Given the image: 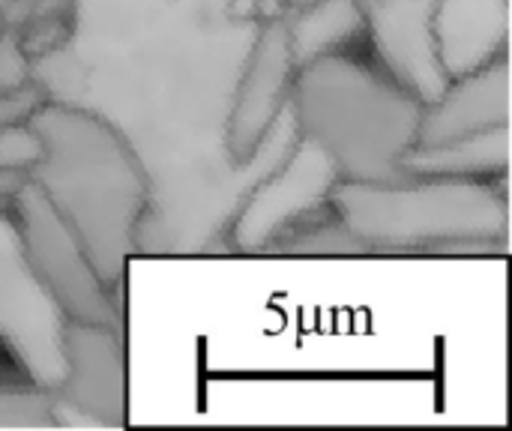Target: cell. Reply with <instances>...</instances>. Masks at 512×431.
<instances>
[{
    "label": "cell",
    "instance_id": "6da1fadb",
    "mask_svg": "<svg viewBox=\"0 0 512 431\" xmlns=\"http://www.w3.org/2000/svg\"><path fill=\"white\" fill-rule=\"evenodd\" d=\"M30 126L42 141V156L27 177L69 222L114 291L150 210L147 165L108 117L84 105L45 99Z\"/></svg>",
    "mask_w": 512,
    "mask_h": 431
},
{
    "label": "cell",
    "instance_id": "7a4b0ae2",
    "mask_svg": "<svg viewBox=\"0 0 512 431\" xmlns=\"http://www.w3.org/2000/svg\"><path fill=\"white\" fill-rule=\"evenodd\" d=\"M297 135L318 144L342 180H402V159L417 144L423 99L381 63L333 51L294 72L288 96Z\"/></svg>",
    "mask_w": 512,
    "mask_h": 431
},
{
    "label": "cell",
    "instance_id": "3957f363",
    "mask_svg": "<svg viewBox=\"0 0 512 431\" xmlns=\"http://www.w3.org/2000/svg\"><path fill=\"white\" fill-rule=\"evenodd\" d=\"M501 183L468 177L339 180L330 207L363 249H492V243H507L510 228Z\"/></svg>",
    "mask_w": 512,
    "mask_h": 431
},
{
    "label": "cell",
    "instance_id": "277c9868",
    "mask_svg": "<svg viewBox=\"0 0 512 431\" xmlns=\"http://www.w3.org/2000/svg\"><path fill=\"white\" fill-rule=\"evenodd\" d=\"M12 219L30 267L63 309L66 321L120 327V309L111 288L96 273L78 234L30 177L12 195Z\"/></svg>",
    "mask_w": 512,
    "mask_h": 431
},
{
    "label": "cell",
    "instance_id": "5b68a950",
    "mask_svg": "<svg viewBox=\"0 0 512 431\" xmlns=\"http://www.w3.org/2000/svg\"><path fill=\"white\" fill-rule=\"evenodd\" d=\"M66 315L27 261L15 219L0 210V345L33 387L63 381Z\"/></svg>",
    "mask_w": 512,
    "mask_h": 431
},
{
    "label": "cell",
    "instance_id": "8992f818",
    "mask_svg": "<svg viewBox=\"0 0 512 431\" xmlns=\"http://www.w3.org/2000/svg\"><path fill=\"white\" fill-rule=\"evenodd\" d=\"M333 159L297 135L291 150L258 177L231 222V246L240 252H264L294 228L330 210L333 186L339 183Z\"/></svg>",
    "mask_w": 512,
    "mask_h": 431
},
{
    "label": "cell",
    "instance_id": "52a82bcc",
    "mask_svg": "<svg viewBox=\"0 0 512 431\" xmlns=\"http://www.w3.org/2000/svg\"><path fill=\"white\" fill-rule=\"evenodd\" d=\"M294 72L297 66L291 57L285 12L264 15L249 51L243 54L222 132L225 156L234 168L243 171L255 162L264 138L288 105Z\"/></svg>",
    "mask_w": 512,
    "mask_h": 431
},
{
    "label": "cell",
    "instance_id": "ba28073f",
    "mask_svg": "<svg viewBox=\"0 0 512 431\" xmlns=\"http://www.w3.org/2000/svg\"><path fill=\"white\" fill-rule=\"evenodd\" d=\"M57 405L96 420L123 426L126 420V354L120 327L66 321L63 381L54 390Z\"/></svg>",
    "mask_w": 512,
    "mask_h": 431
},
{
    "label": "cell",
    "instance_id": "9c48e42d",
    "mask_svg": "<svg viewBox=\"0 0 512 431\" xmlns=\"http://www.w3.org/2000/svg\"><path fill=\"white\" fill-rule=\"evenodd\" d=\"M438 0H369L366 36L378 63L423 102L438 99L447 84L432 45V15Z\"/></svg>",
    "mask_w": 512,
    "mask_h": 431
},
{
    "label": "cell",
    "instance_id": "30bf717a",
    "mask_svg": "<svg viewBox=\"0 0 512 431\" xmlns=\"http://www.w3.org/2000/svg\"><path fill=\"white\" fill-rule=\"evenodd\" d=\"M510 123V63L507 54L450 78L438 99L423 102V120L414 147L444 144Z\"/></svg>",
    "mask_w": 512,
    "mask_h": 431
},
{
    "label": "cell",
    "instance_id": "8fae6325",
    "mask_svg": "<svg viewBox=\"0 0 512 431\" xmlns=\"http://www.w3.org/2000/svg\"><path fill=\"white\" fill-rule=\"evenodd\" d=\"M510 0H438L432 45L447 81L507 54Z\"/></svg>",
    "mask_w": 512,
    "mask_h": 431
},
{
    "label": "cell",
    "instance_id": "7c38bea8",
    "mask_svg": "<svg viewBox=\"0 0 512 431\" xmlns=\"http://www.w3.org/2000/svg\"><path fill=\"white\" fill-rule=\"evenodd\" d=\"M510 171V123L444 144L411 147L402 159L405 177L504 180Z\"/></svg>",
    "mask_w": 512,
    "mask_h": 431
},
{
    "label": "cell",
    "instance_id": "4fadbf2b",
    "mask_svg": "<svg viewBox=\"0 0 512 431\" xmlns=\"http://www.w3.org/2000/svg\"><path fill=\"white\" fill-rule=\"evenodd\" d=\"M294 66H306L324 54L351 48L366 33V9L360 0H312L285 12Z\"/></svg>",
    "mask_w": 512,
    "mask_h": 431
},
{
    "label": "cell",
    "instance_id": "5bb4252c",
    "mask_svg": "<svg viewBox=\"0 0 512 431\" xmlns=\"http://www.w3.org/2000/svg\"><path fill=\"white\" fill-rule=\"evenodd\" d=\"M57 399L42 387L0 390V429H45L54 426Z\"/></svg>",
    "mask_w": 512,
    "mask_h": 431
},
{
    "label": "cell",
    "instance_id": "9a60e30c",
    "mask_svg": "<svg viewBox=\"0 0 512 431\" xmlns=\"http://www.w3.org/2000/svg\"><path fill=\"white\" fill-rule=\"evenodd\" d=\"M39 156H42V141H39L36 129L30 126V120L0 126V168L30 174V168L39 162Z\"/></svg>",
    "mask_w": 512,
    "mask_h": 431
},
{
    "label": "cell",
    "instance_id": "2e32d148",
    "mask_svg": "<svg viewBox=\"0 0 512 431\" xmlns=\"http://www.w3.org/2000/svg\"><path fill=\"white\" fill-rule=\"evenodd\" d=\"M30 54L21 45V36L15 27L0 30V90H12L30 81Z\"/></svg>",
    "mask_w": 512,
    "mask_h": 431
},
{
    "label": "cell",
    "instance_id": "e0dca14e",
    "mask_svg": "<svg viewBox=\"0 0 512 431\" xmlns=\"http://www.w3.org/2000/svg\"><path fill=\"white\" fill-rule=\"evenodd\" d=\"M45 99L48 96L36 81H27V84L12 87V90H0V126L27 123Z\"/></svg>",
    "mask_w": 512,
    "mask_h": 431
},
{
    "label": "cell",
    "instance_id": "ac0fdd59",
    "mask_svg": "<svg viewBox=\"0 0 512 431\" xmlns=\"http://www.w3.org/2000/svg\"><path fill=\"white\" fill-rule=\"evenodd\" d=\"M258 3V15H279L282 12V0H255Z\"/></svg>",
    "mask_w": 512,
    "mask_h": 431
},
{
    "label": "cell",
    "instance_id": "d6986e66",
    "mask_svg": "<svg viewBox=\"0 0 512 431\" xmlns=\"http://www.w3.org/2000/svg\"><path fill=\"white\" fill-rule=\"evenodd\" d=\"M3 6H6V0H0V12H3Z\"/></svg>",
    "mask_w": 512,
    "mask_h": 431
},
{
    "label": "cell",
    "instance_id": "ffe728a7",
    "mask_svg": "<svg viewBox=\"0 0 512 431\" xmlns=\"http://www.w3.org/2000/svg\"><path fill=\"white\" fill-rule=\"evenodd\" d=\"M360 3H363V9H366V3H369V0H360Z\"/></svg>",
    "mask_w": 512,
    "mask_h": 431
},
{
    "label": "cell",
    "instance_id": "44dd1931",
    "mask_svg": "<svg viewBox=\"0 0 512 431\" xmlns=\"http://www.w3.org/2000/svg\"><path fill=\"white\" fill-rule=\"evenodd\" d=\"M0 30H3V21H0Z\"/></svg>",
    "mask_w": 512,
    "mask_h": 431
}]
</instances>
